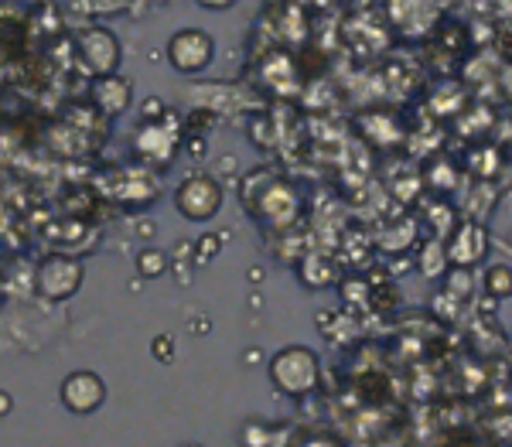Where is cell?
Segmentation results:
<instances>
[{
    "mask_svg": "<svg viewBox=\"0 0 512 447\" xmlns=\"http://www.w3.org/2000/svg\"><path fill=\"white\" fill-rule=\"evenodd\" d=\"M270 383H274L284 396H311L321 383V362L318 355L304 345H287L270 359Z\"/></svg>",
    "mask_w": 512,
    "mask_h": 447,
    "instance_id": "cell-1",
    "label": "cell"
},
{
    "mask_svg": "<svg viewBox=\"0 0 512 447\" xmlns=\"http://www.w3.org/2000/svg\"><path fill=\"white\" fill-rule=\"evenodd\" d=\"M82 280H86V267L76 260V256H65V253H52L38 263L35 270V291L38 297L52 304L72 301L82 291Z\"/></svg>",
    "mask_w": 512,
    "mask_h": 447,
    "instance_id": "cell-2",
    "label": "cell"
},
{
    "mask_svg": "<svg viewBox=\"0 0 512 447\" xmlns=\"http://www.w3.org/2000/svg\"><path fill=\"white\" fill-rule=\"evenodd\" d=\"M164 55H168L171 69L181 72V76H198L216 59V38L205 28H178L164 45Z\"/></svg>",
    "mask_w": 512,
    "mask_h": 447,
    "instance_id": "cell-3",
    "label": "cell"
},
{
    "mask_svg": "<svg viewBox=\"0 0 512 447\" xmlns=\"http://www.w3.org/2000/svg\"><path fill=\"white\" fill-rule=\"evenodd\" d=\"M226 195L222 185L212 175H192L175 188V209L192 222H209L216 219Z\"/></svg>",
    "mask_w": 512,
    "mask_h": 447,
    "instance_id": "cell-4",
    "label": "cell"
},
{
    "mask_svg": "<svg viewBox=\"0 0 512 447\" xmlns=\"http://www.w3.org/2000/svg\"><path fill=\"white\" fill-rule=\"evenodd\" d=\"M243 205H250V212L263 222H274V226H287L297 215V195L287 181L263 175V188L256 192H243Z\"/></svg>",
    "mask_w": 512,
    "mask_h": 447,
    "instance_id": "cell-5",
    "label": "cell"
},
{
    "mask_svg": "<svg viewBox=\"0 0 512 447\" xmlns=\"http://www.w3.org/2000/svg\"><path fill=\"white\" fill-rule=\"evenodd\" d=\"M76 52H79V62L86 65V72L93 76H113L120 69V59H123V48H120V38L113 35L110 28H93L79 31L76 35Z\"/></svg>",
    "mask_w": 512,
    "mask_h": 447,
    "instance_id": "cell-6",
    "label": "cell"
},
{
    "mask_svg": "<svg viewBox=\"0 0 512 447\" xmlns=\"http://www.w3.org/2000/svg\"><path fill=\"white\" fill-rule=\"evenodd\" d=\"M59 400L62 407L76 417H93V413L106 403V383L103 376L93 369H76L62 379V389H59Z\"/></svg>",
    "mask_w": 512,
    "mask_h": 447,
    "instance_id": "cell-7",
    "label": "cell"
},
{
    "mask_svg": "<svg viewBox=\"0 0 512 447\" xmlns=\"http://www.w3.org/2000/svg\"><path fill=\"white\" fill-rule=\"evenodd\" d=\"M485 250H489V233H485V226L482 222H465V226L454 229V236L448 243V260L454 267L468 270L485 260Z\"/></svg>",
    "mask_w": 512,
    "mask_h": 447,
    "instance_id": "cell-8",
    "label": "cell"
},
{
    "mask_svg": "<svg viewBox=\"0 0 512 447\" xmlns=\"http://www.w3.org/2000/svg\"><path fill=\"white\" fill-rule=\"evenodd\" d=\"M93 103H96V110L103 113V117H120V113H127L130 110V99H134V89H130V82L123 79V76H99L93 82Z\"/></svg>",
    "mask_w": 512,
    "mask_h": 447,
    "instance_id": "cell-9",
    "label": "cell"
},
{
    "mask_svg": "<svg viewBox=\"0 0 512 447\" xmlns=\"http://www.w3.org/2000/svg\"><path fill=\"white\" fill-rule=\"evenodd\" d=\"M485 291H489L492 297H512V267H506V263H495V267H489V273H485Z\"/></svg>",
    "mask_w": 512,
    "mask_h": 447,
    "instance_id": "cell-10",
    "label": "cell"
},
{
    "mask_svg": "<svg viewBox=\"0 0 512 447\" xmlns=\"http://www.w3.org/2000/svg\"><path fill=\"white\" fill-rule=\"evenodd\" d=\"M168 270V256H164L161 250H154V246H144V250L137 253V273L147 280L161 277V273Z\"/></svg>",
    "mask_w": 512,
    "mask_h": 447,
    "instance_id": "cell-11",
    "label": "cell"
},
{
    "mask_svg": "<svg viewBox=\"0 0 512 447\" xmlns=\"http://www.w3.org/2000/svg\"><path fill=\"white\" fill-rule=\"evenodd\" d=\"M448 246H441V243H431V246H424V253H420V273L424 277H437L444 267H448Z\"/></svg>",
    "mask_w": 512,
    "mask_h": 447,
    "instance_id": "cell-12",
    "label": "cell"
},
{
    "mask_svg": "<svg viewBox=\"0 0 512 447\" xmlns=\"http://www.w3.org/2000/svg\"><path fill=\"white\" fill-rule=\"evenodd\" d=\"M151 352H154V359H158V362H175V338L158 335L151 342Z\"/></svg>",
    "mask_w": 512,
    "mask_h": 447,
    "instance_id": "cell-13",
    "label": "cell"
},
{
    "mask_svg": "<svg viewBox=\"0 0 512 447\" xmlns=\"http://www.w3.org/2000/svg\"><path fill=\"white\" fill-rule=\"evenodd\" d=\"M202 11H233L239 0H195Z\"/></svg>",
    "mask_w": 512,
    "mask_h": 447,
    "instance_id": "cell-14",
    "label": "cell"
},
{
    "mask_svg": "<svg viewBox=\"0 0 512 447\" xmlns=\"http://www.w3.org/2000/svg\"><path fill=\"white\" fill-rule=\"evenodd\" d=\"M14 413V396L7 389H0V417H11Z\"/></svg>",
    "mask_w": 512,
    "mask_h": 447,
    "instance_id": "cell-15",
    "label": "cell"
},
{
    "mask_svg": "<svg viewBox=\"0 0 512 447\" xmlns=\"http://www.w3.org/2000/svg\"><path fill=\"white\" fill-rule=\"evenodd\" d=\"M304 447H338L335 441H325V437H318V441H308Z\"/></svg>",
    "mask_w": 512,
    "mask_h": 447,
    "instance_id": "cell-16",
    "label": "cell"
},
{
    "mask_svg": "<svg viewBox=\"0 0 512 447\" xmlns=\"http://www.w3.org/2000/svg\"><path fill=\"white\" fill-rule=\"evenodd\" d=\"M178 447H202V444H198V441H188V444H178Z\"/></svg>",
    "mask_w": 512,
    "mask_h": 447,
    "instance_id": "cell-17",
    "label": "cell"
}]
</instances>
